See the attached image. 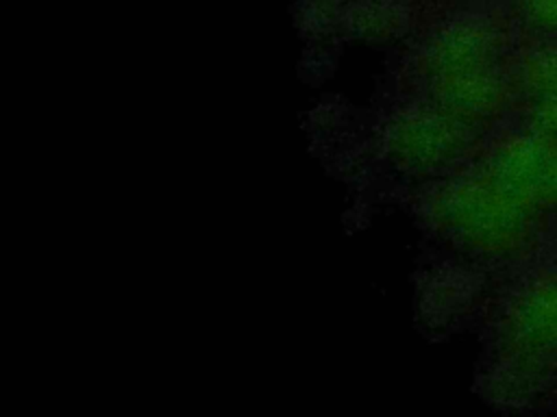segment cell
I'll list each match as a JSON object with an SVG mask.
<instances>
[{"instance_id":"1","label":"cell","mask_w":557,"mask_h":417,"mask_svg":"<svg viewBox=\"0 0 557 417\" xmlns=\"http://www.w3.org/2000/svg\"><path fill=\"white\" fill-rule=\"evenodd\" d=\"M531 9L542 20H557V0H531Z\"/></svg>"}]
</instances>
